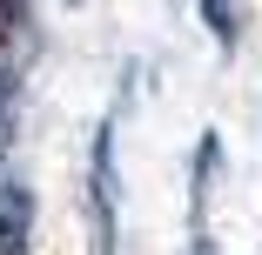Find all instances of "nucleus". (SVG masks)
Here are the masks:
<instances>
[{"label":"nucleus","instance_id":"5","mask_svg":"<svg viewBox=\"0 0 262 255\" xmlns=\"http://www.w3.org/2000/svg\"><path fill=\"white\" fill-rule=\"evenodd\" d=\"M27 27V0H0V34H20Z\"/></svg>","mask_w":262,"mask_h":255},{"label":"nucleus","instance_id":"4","mask_svg":"<svg viewBox=\"0 0 262 255\" xmlns=\"http://www.w3.org/2000/svg\"><path fill=\"white\" fill-rule=\"evenodd\" d=\"M14 114H20V81H14V67H0V155L14 141Z\"/></svg>","mask_w":262,"mask_h":255},{"label":"nucleus","instance_id":"1","mask_svg":"<svg viewBox=\"0 0 262 255\" xmlns=\"http://www.w3.org/2000/svg\"><path fill=\"white\" fill-rule=\"evenodd\" d=\"M88 222H94V255H121V161H115V121H94V148H88Z\"/></svg>","mask_w":262,"mask_h":255},{"label":"nucleus","instance_id":"3","mask_svg":"<svg viewBox=\"0 0 262 255\" xmlns=\"http://www.w3.org/2000/svg\"><path fill=\"white\" fill-rule=\"evenodd\" d=\"M202 7V27L215 34L222 54H235V40H242V14H235V0H195Z\"/></svg>","mask_w":262,"mask_h":255},{"label":"nucleus","instance_id":"6","mask_svg":"<svg viewBox=\"0 0 262 255\" xmlns=\"http://www.w3.org/2000/svg\"><path fill=\"white\" fill-rule=\"evenodd\" d=\"M188 255H222V248H215V235H208V222H202V215H195V235H188Z\"/></svg>","mask_w":262,"mask_h":255},{"label":"nucleus","instance_id":"2","mask_svg":"<svg viewBox=\"0 0 262 255\" xmlns=\"http://www.w3.org/2000/svg\"><path fill=\"white\" fill-rule=\"evenodd\" d=\"M34 242V188L27 181H0V255H27Z\"/></svg>","mask_w":262,"mask_h":255},{"label":"nucleus","instance_id":"7","mask_svg":"<svg viewBox=\"0 0 262 255\" xmlns=\"http://www.w3.org/2000/svg\"><path fill=\"white\" fill-rule=\"evenodd\" d=\"M68 7H81V0H68Z\"/></svg>","mask_w":262,"mask_h":255}]
</instances>
